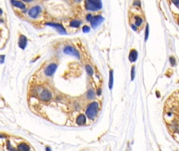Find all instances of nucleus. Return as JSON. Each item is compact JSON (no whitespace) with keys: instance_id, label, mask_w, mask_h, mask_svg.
<instances>
[{"instance_id":"f257e3e1","label":"nucleus","mask_w":179,"mask_h":151,"mask_svg":"<svg viewBox=\"0 0 179 151\" xmlns=\"http://www.w3.org/2000/svg\"><path fill=\"white\" fill-rule=\"evenodd\" d=\"M84 7L87 11H97L102 8V3L101 0H85Z\"/></svg>"},{"instance_id":"f03ea898","label":"nucleus","mask_w":179,"mask_h":151,"mask_svg":"<svg viewBox=\"0 0 179 151\" xmlns=\"http://www.w3.org/2000/svg\"><path fill=\"white\" fill-rule=\"evenodd\" d=\"M99 104L98 102H93L88 106L86 111V114L89 119L93 120L95 117L98 111Z\"/></svg>"},{"instance_id":"7ed1b4c3","label":"nucleus","mask_w":179,"mask_h":151,"mask_svg":"<svg viewBox=\"0 0 179 151\" xmlns=\"http://www.w3.org/2000/svg\"><path fill=\"white\" fill-rule=\"evenodd\" d=\"M64 54L67 55H70L74 56L78 59H80V55L79 52L76 50L74 47L70 46H67L63 49Z\"/></svg>"},{"instance_id":"20e7f679","label":"nucleus","mask_w":179,"mask_h":151,"mask_svg":"<svg viewBox=\"0 0 179 151\" xmlns=\"http://www.w3.org/2000/svg\"><path fill=\"white\" fill-rule=\"evenodd\" d=\"M104 20V19L101 15H96L94 16H93L92 20H91L90 23L93 29L96 28L98 26L100 25L103 22Z\"/></svg>"},{"instance_id":"39448f33","label":"nucleus","mask_w":179,"mask_h":151,"mask_svg":"<svg viewBox=\"0 0 179 151\" xmlns=\"http://www.w3.org/2000/svg\"><path fill=\"white\" fill-rule=\"evenodd\" d=\"M41 8L39 6H35L31 7L28 12V15L31 18L35 19L39 15L40 13Z\"/></svg>"},{"instance_id":"423d86ee","label":"nucleus","mask_w":179,"mask_h":151,"mask_svg":"<svg viewBox=\"0 0 179 151\" xmlns=\"http://www.w3.org/2000/svg\"><path fill=\"white\" fill-rule=\"evenodd\" d=\"M46 25L54 27L61 34H66L65 29H64V28L63 27V26L61 24H60L55 23H48L46 24Z\"/></svg>"},{"instance_id":"0eeeda50","label":"nucleus","mask_w":179,"mask_h":151,"mask_svg":"<svg viewBox=\"0 0 179 151\" xmlns=\"http://www.w3.org/2000/svg\"><path fill=\"white\" fill-rule=\"evenodd\" d=\"M51 93L50 92L48 89H44L42 92H41L39 98L40 99L44 101H49L51 99Z\"/></svg>"},{"instance_id":"6e6552de","label":"nucleus","mask_w":179,"mask_h":151,"mask_svg":"<svg viewBox=\"0 0 179 151\" xmlns=\"http://www.w3.org/2000/svg\"><path fill=\"white\" fill-rule=\"evenodd\" d=\"M57 65L56 64H51L46 68L45 70V73L47 76H50L53 75L54 73L56 72L57 69Z\"/></svg>"},{"instance_id":"1a4fd4ad","label":"nucleus","mask_w":179,"mask_h":151,"mask_svg":"<svg viewBox=\"0 0 179 151\" xmlns=\"http://www.w3.org/2000/svg\"><path fill=\"white\" fill-rule=\"evenodd\" d=\"M27 38L24 35H21L19 37V45L20 48H21L22 49H24L26 46V45H27Z\"/></svg>"},{"instance_id":"9d476101","label":"nucleus","mask_w":179,"mask_h":151,"mask_svg":"<svg viewBox=\"0 0 179 151\" xmlns=\"http://www.w3.org/2000/svg\"><path fill=\"white\" fill-rule=\"evenodd\" d=\"M138 57V53L136 49H131L130 53V55H129V60H130V62L133 63V62H135L137 59Z\"/></svg>"},{"instance_id":"9b49d317","label":"nucleus","mask_w":179,"mask_h":151,"mask_svg":"<svg viewBox=\"0 0 179 151\" xmlns=\"http://www.w3.org/2000/svg\"><path fill=\"white\" fill-rule=\"evenodd\" d=\"M11 3L13 5L16 7H19L21 9L25 8V5L21 1H17V0H11Z\"/></svg>"},{"instance_id":"f8f14e48","label":"nucleus","mask_w":179,"mask_h":151,"mask_svg":"<svg viewBox=\"0 0 179 151\" xmlns=\"http://www.w3.org/2000/svg\"><path fill=\"white\" fill-rule=\"evenodd\" d=\"M86 122V118L84 114H80L77 118V123L79 125H83Z\"/></svg>"},{"instance_id":"ddd939ff","label":"nucleus","mask_w":179,"mask_h":151,"mask_svg":"<svg viewBox=\"0 0 179 151\" xmlns=\"http://www.w3.org/2000/svg\"><path fill=\"white\" fill-rule=\"evenodd\" d=\"M81 24V22L80 20H71L70 23V26L72 27L78 28L80 26Z\"/></svg>"},{"instance_id":"4468645a","label":"nucleus","mask_w":179,"mask_h":151,"mask_svg":"<svg viewBox=\"0 0 179 151\" xmlns=\"http://www.w3.org/2000/svg\"><path fill=\"white\" fill-rule=\"evenodd\" d=\"M114 83V77H113V71L112 70H110V77H109V82H108V86L110 89H111L113 86Z\"/></svg>"},{"instance_id":"2eb2a0df","label":"nucleus","mask_w":179,"mask_h":151,"mask_svg":"<svg viewBox=\"0 0 179 151\" xmlns=\"http://www.w3.org/2000/svg\"><path fill=\"white\" fill-rule=\"evenodd\" d=\"M135 19V24L136 26H140L142 24L143 22V20L142 17L139 16H135L134 17Z\"/></svg>"},{"instance_id":"dca6fc26","label":"nucleus","mask_w":179,"mask_h":151,"mask_svg":"<svg viewBox=\"0 0 179 151\" xmlns=\"http://www.w3.org/2000/svg\"><path fill=\"white\" fill-rule=\"evenodd\" d=\"M18 150L19 151H27L29 150V146L24 143H22L20 145H19L18 146Z\"/></svg>"},{"instance_id":"f3484780","label":"nucleus","mask_w":179,"mask_h":151,"mask_svg":"<svg viewBox=\"0 0 179 151\" xmlns=\"http://www.w3.org/2000/svg\"><path fill=\"white\" fill-rule=\"evenodd\" d=\"M86 72H87L88 75H89V76H92L93 75V70L92 68L91 67L90 65H86Z\"/></svg>"},{"instance_id":"a211bd4d","label":"nucleus","mask_w":179,"mask_h":151,"mask_svg":"<svg viewBox=\"0 0 179 151\" xmlns=\"http://www.w3.org/2000/svg\"><path fill=\"white\" fill-rule=\"evenodd\" d=\"M95 97V94L94 93L92 89H90L87 93V98H89L90 99H92Z\"/></svg>"},{"instance_id":"6ab92c4d","label":"nucleus","mask_w":179,"mask_h":151,"mask_svg":"<svg viewBox=\"0 0 179 151\" xmlns=\"http://www.w3.org/2000/svg\"><path fill=\"white\" fill-rule=\"evenodd\" d=\"M149 25L147 24L146 27L145 29V39L146 41L148 39V36H149Z\"/></svg>"},{"instance_id":"aec40b11","label":"nucleus","mask_w":179,"mask_h":151,"mask_svg":"<svg viewBox=\"0 0 179 151\" xmlns=\"http://www.w3.org/2000/svg\"><path fill=\"white\" fill-rule=\"evenodd\" d=\"M82 31L84 33H89L90 31V28L89 26L84 25L82 27Z\"/></svg>"},{"instance_id":"412c9836","label":"nucleus","mask_w":179,"mask_h":151,"mask_svg":"<svg viewBox=\"0 0 179 151\" xmlns=\"http://www.w3.org/2000/svg\"><path fill=\"white\" fill-rule=\"evenodd\" d=\"M135 76V67H133L131 70V79L132 80H134Z\"/></svg>"},{"instance_id":"4be33fe9","label":"nucleus","mask_w":179,"mask_h":151,"mask_svg":"<svg viewBox=\"0 0 179 151\" xmlns=\"http://www.w3.org/2000/svg\"><path fill=\"white\" fill-rule=\"evenodd\" d=\"M133 5L135 7H140L141 6V2L140 0H134L133 2Z\"/></svg>"},{"instance_id":"5701e85b","label":"nucleus","mask_w":179,"mask_h":151,"mask_svg":"<svg viewBox=\"0 0 179 151\" xmlns=\"http://www.w3.org/2000/svg\"><path fill=\"white\" fill-rule=\"evenodd\" d=\"M171 1L179 9V0H171Z\"/></svg>"},{"instance_id":"b1692460","label":"nucleus","mask_w":179,"mask_h":151,"mask_svg":"<svg viewBox=\"0 0 179 151\" xmlns=\"http://www.w3.org/2000/svg\"><path fill=\"white\" fill-rule=\"evenodd\" d=\"M170 61L172 66H173L175 65V59L173 57H171L170 58Z\"/></svg>"},{"instance_id":"393cba45","label":"nucleus","mask_w":179,"mask_h":151,"mask_svg":"<svg viewBox=\"0 0 179 151\" xmlns=\"http://www.w3.org/2000/svg\"><path fill=\"white\" fill-rule=\"evenodd\" d=\"M92 17H93V16H92L91 14H88L86 15V20H87V21L90 22L91 20H92Z\"/></svg>"},{"instance_id":"a878e982","label":"nucleus","mask_w":179,"mask_h":151,"mask_svg":"<svg viewBox=\"0 0 179 151\" xmlns=\"http://www.w3.org/2000/svg\"><path fill=\"white\" fill-rule=\"evenodd\" d=\"M130 26H131V28L133 29L134 31H137V26H136L135 25V24H131Z\"/></svg>"},{"instance_id":"bb28decb","label":"nucleus","mask_w":179,"mask_h":151,"mask_svg":"<svg viewBox=\"0 0 179 151\" xmlns=\"http://www.w3.org/2000/svg\"><path fill=\"white\" fill-rule=\"evenodd\" d=\"M4 60V56L1 55L0 56V63H3Z\"/></svg>"},{"instance_id":"cd10ccee","label":"nucleus","mask_w":179,"mask_h":151,"mask_svg":"<svg viewBox=\"0 0 179 151\" xmlns=\"http://www.w3.org/2000/svg\"><path fill=\"white\" fill-rule=\"evenodd\" d=\"M101 92H102V91L100 89H99L98 90V91H97V93H98V95H101Z\"/></svg>"},{"instance_id":"c85d7f7f","label":"nucleus","mask_w":179,"mask_h":151,"mask_svg":"<svg viewBox=\"0 0 179 151\" xmlns=\"http://www.w3.org/2000/svg\"><path fill=\"white\" fill-rule=\"evenodd\" d=\"M23 1H25V2H31L33 1V0H23Z\"/></svg>"},{"instance_id":"c756f323","label":"nucleus","mask_w":179,"mask_h":151,"mask_svg":"<svg viewBox=\"0 0 179 151\" xmlns=\"http://www.w3.org/2000/svg\"><path fill=\"white\" fill-rule=\"evenodd\" d=\"M74 2H77V3H79V2H80L81 1V0H73Z\"/></svg>"},{"instance_id":"7c9ffc66","label":"nucleus","mask_w":179,"mask_h":151,"mask_svg":"<svg viewBox=\"0 0 179 151\" xmlns=\"http://www.w3.org/2000/svg\"><path fill=\"white\" fill-rule=\"evenodd\" d=\"M2 13H3V11H2V10L1 9V8H0V15L2 14Z\"/></svg>"},{"instance_id":"2f4dec72","label":"nucleus","mask_w":179,"mask_h":151,"mask_svg":"<svg viewBox=\"0 0 179 151\" xmlns=\"http://www.w3.org/2000/svg\"><path fill=\"white\" fill-rule=\"evenodd\" d=\"M178 22H179V20H178Z\"/></svg>"}]
</instances>
